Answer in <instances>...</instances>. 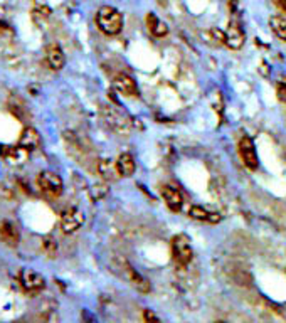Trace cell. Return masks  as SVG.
I'll use <instances>...</instances> for the list:
<instances>
[{
    "label": "cell",
    "mask_w": 286,
    "mask_h": 323,
    "mask_svg": "<svg viewBox=\"0 0 286 323\" xmlns=\"http://www.w3.org/2000/svg\"><path fill=\"white\" fill-rule=\"evenodd\" d=\"M37 186L45 195H49V197H59V195L62 194V189H64L61 177L57 174H54V172H51V170H44L39 174Z\"/></svg>",
    "instance_id": "obj_4"
},
{
    "label": "cell",
    "mask_w": 286,
    "mask_h": 323,
    "mask_svg": "<svg viewBox=\"0 0 286 323\" xmlns=\"http://www.w3.org/2000/svg\"><path fill=\"white\" fill-rule=\"evenodd\" d=\"M4 153V148H2V145H0V155H2Z\"/></svg>",
    "instance_id": "obj_29"
},
{
    "label": "cell",
    "mask_w": 286,
    "mask_h": 323,
    "mask_svg": "<svg viewBox=\"0 0 286 323\" xmlns=\"http://www.w3.org/2000/svg\"><path fill=\"white\" fill-rule=\"evenodd\" d=\"M19 285L29 295H37L45 288V280L42 274L32 269H22L19 273Z\"/></svg>",
    "instance_id": "obj_5"
},
{
    "label": "cell",
    "mask_w": 286,
    "mask_h": 323,
    "mask_svg": "<svg viewBox=\"0 0 286 323\" xmlns=\"http://www.w3.org/2000/svg\"><path fill=\"white\" fill-rule=\"evenodd\" d=\"M160 194H162V199L165 200V204L172 212H180L182 205H184V197L179 192V189L172 187V186H163L160 189Z\"/></svg>",
    "instance_id": "obj_11"
},
{
    "label": "cell",
    "mask_w": 286,
    "mask_h": 323,
    "mask_svg": "<svg viewBox=\"0 0 286 323\" xmlns=\"http://www.w3.org/2000/svg\"><path fill=\"white\" fill-rule=\"evenodd\" d=\"M270 27L279 40L286 42V19L279 15H273L270 19Z\"/></svg>",
    "instance_id": "obj_20"
},
{
    "label": "cell",
    "mask_w": 286,
    "mask_h": 323,
    "mask_svg": "<svg viewBox=\"0 0 286 323\" xmlns=\"http://www.w3.org/2000/svg\"><path fill=\"white\" fill-rule=\"evenodd\" d=\"M0 239L10 247L19 246L20 242V233L14 222L10 221H2L0 222Z\"/></svg>",
    "instance_id": "obj_12"
},
{
    "label": "cell",
    "mask_w": 286,
    "mask_h": 323,
    "mask_svg": "<svg viewBox=\"0 0 286 323\" xmlns=\"http://www.w3.org/2000/svg\"><path fill=\"white\" fill-rule=\"evenodd\" d=\"M37 15H41L44 17V19H47V17L51 15V9L49 7H45V5H39V7H36V10H34Z\"/></svg>",
    "instance_id": "obj_25"
},
{
    "label": "cell",
    "mask_w": 286,
    "mask_h": 323,
    "mask_svg": "<svg viewBox=\"0 0 286 323\" xmlns=\"http://www.w3.org/2000/svg\"><path fill=\"white\" fill-rule=\"evenodd\" d=\"M113 86L114 89L123 96H130V98L138 96V86H136L135 79L128 76V74H123V73L116 74L113 79Z\"/></svg>",
    "instance_id": "obj_9"
},
{
    "label": "cell",
    "mask_w": 286,
    "mask_h": 323,
    "mask_svg": "<svg viewBox=\"0 0 286 323\" xmlns=\"http://www.w3.org/2000/svg\"><path fill=\"white\" fill-rule=\"evenodd\" d=\"M101 117L105 120V123L110 126L113 131H116L120 135H128L131 130V121L125 113L120 111L114 106H103L101 108Z\"/></svg>",
    "instance_id": "obj_3"
},
{
    "label": "cell",
    "mask_w": 286,
    "mask_h": 323,
    "mask_svg": "<svg viewBox=\"0 0 286 323\" xmlns=\"http://www.w3.org/2000/svg\"><path fill=\"white\" fill-rule=\"evenodd\" d=\"M276 2H278L279 7H281V9L284 10V12H286V0H276Z\"/></svg>",
    "instance_id": "obj_28"
},
{
    "label": "cell",
    "mask_w": 286,
    "mask_h": 323,
    "mask_svg": "<svg viewBox=\"0 0 286 323\" xmlns=\"http://www.w3.org/2000/svg\"><path fill=\"white\" fill-rule=\"evenodd\" d=\"M147 27H148V31H150L155 37H165L169 34L167 24H165L163 20H160L153 12H150V14L147 15Z\"/></svg>",
    "instance_id": "obj_19"
},
{
    "label": "cell",
    "mask_w": 286,
    "mask_h": 323,
    "mask_svg": "<svg viewBox=\"0 0 286 323\" xmlns=\"http://www.w3.org/2000/svg\"><path fill=\"white\" fill-rule=\"evenodd\" d=\"M96 26L106 36H116L123 29V15L114 7L103 5L96 12Z\"/></svg>",
    "instance_id": "obj_1"
},
{
    "label": "cell",
    "mask_w": 286,
    "mask_h": 323,
    "mask_svg": "<svg viewBox=\"0 0 286 323\" xmlns=\"http://www.w3.org/2000/svg\"><path fill=\"white\" fill-rule=\"evenodd\" d=\"M172 256L179 268H187L192 263L194 251L190 246V239L185 234H177L172 238Z\"/></svg>",
    "instance_id": "obj_2"
},
{
    "label": "cell",
    "mask_w": 286,
    "mask_h": 323,
    "mask_svg": "<svg viewBox=\"0 0 286 323\" xmlns=\"http://www.w3.org/2000/svg\"><path fill=\"white\" fill-rule=\"evenodd\" d=\"M5 158L10 165H24L29 160V155H31V150H27L26 147L17 145V147H10L4 152Z\"/></svg>",
    "instance_id": "obj_14"
},
{
    "label": "cell",
    "mask_w": 286,
    "mask_h": 323,
    "mask_svg": "<svg viewBox=\"0 0 286 323\" xmlns=\"http://www.w3.org/2000/svg\"><path fill=\"white\" fill-rule=\"evenodd\" d=\"M278 98L281 100L283 103H286V83L283 84H278Z\"/></svg>",
    "instance_id": "obj_26"
},
{
    "label": "cell",
    "mask_w": 286,
    "mask_h": 323,
    "mask_svg": "<svg viewBox=\"0 0 286 323\" xmlns=\"http://www.w3.org/2000/svg\"><path fill=\"white\" fill-rule=\"evenodd\" d=\"M210 36H212V40L219 44H226V31H221V29L212 27L210 29Z\"/></svg>",
    "instance_id": "obj_24"
},
{
    "label": "cell",
    "mask_w": 286,
    "mask_h": 323,
    "mask_svg": "<svg viewBox=\"0 0 286 323\" xmlns=\"http://www.w3.org/2000/svg\"><path fill=\"white\" fill-rule=\"evenodd\" d=\"M143 320H145V321H150V320L158 321V316L155 313H152L150 310H145V311H143Z\"/></svg>",
    "instance_id": "obj_27"
},
{
    "label": "cell",
    "mask_w": 286,
    "mask_h": 323,
    "mask_svg": "<svg viewBox=\"0 0 286 323\" xmlns=\"http://www.w3.org/2000/svg\"><path fill=\"white\" fill-rule=\"evenodd\" d=\"M0 197L5 199V200H14L15 199V192L14 189L9 186V183L2 182L0 183Z\"/></svg>",
    "instance_id": "obj_23"
},
{
    "label": "cell",
    "mask_w": 286,
    "mask_h": 323,
    "mask_svg": "<svg viewBox=\"0 0 286 323\" xmlns=\"http://www.w3.org/2000/svg\"><path fill=\"white\" fill-rule=\"evenodd\" d=\"M42 247H44L45 255L51 258H54L57 255V241L53 238V236H45L42 239Z\"/></svg>",
    "instance_id": "obj_22"
},
{
    "label": "cell",
    "mask_w": 286,
    "mask_h": 323,
    "mask_svg": "<svg viewBox=\"0 0 286 323\" xmlns=\"http://www.w3.org/2000/svg\"><path fill=\"white\" fill-rule=\"evenodd\" d=\"M84 224V214L78 207H69L61 216V229L64 234H73Z\"/></svg>",
    "instance_id": "obj_7"
},
{
    "label": "cell",
    "mask_w": 286,
    "mask_h": 323,
    "mask_svg": "<svg viewBox=\"0 0 286 323\" xmlns=\"http://www.w3.org/2000/svg\"><path fill=\"white\" fill-rule=\"evenodd\" d=\"M45 59H47L49 67L54 69V71H59V69H62L66 64L64 53H62V49L57 44L47 45V49H45Z\"/></svg>",
    "instance_id": "obj_13"
},
{
    "label": "cell",
    "mask_w": 286,
    "mask_h": 323,
    "mask_svg": "<svg viewBox=\"0 0 286 323\" xmlns=\"http://www.w3.org/2000/svg\"><path fill=\"white\" fill-rule=\"evenodd\" d=\"M237 150H239V155H241L243 164L248 167L249 170H256L257 167H259V158H257L253 138L248 136V135L241 136L239 145H237Z\"/></svg>",
    "instance_id": "obj_6"
},
{
    "label": "cell",
    "mask_w": 286,
    "mask_h": 323,
    "mask_svg": "<svg viewBox=\"0 0 286 323\" xmlns=\"http://www.w3.org/2000/svg\"><path fill=\"white\" fill-rule=\"evenodd\" d=\"M89 195L93 200H101L108 195V186L106 183H96L89 189Z\"/></svg>",
    "instance_id": "obj_21"
},
{
    "label": "cell",
    "mask_w": 286,
    "mask_h": 323,
    "mask_svg": "<svg viewBox=\"0 0 286 323\" xmlns=\"http://www.w3.org/2000/svg\"><path fill=\"white\" fill-rule=\"evenodd\" d=\"M118 268L122 269V274H123L125 278H127L138 291H141V293H148V291L152 290L150 281H148L147 278H143V276H141L136 269L131 268V264L127 261V259H122V261H120V264H118Z\"/></svg>",
    "instance_id": "obj_8"
},
{
    "label": "cell",
    "mask_w": 286,
    "mask_h": 323,
    "mask_svg": "<svg viewBox=\"0 0 286 323\" xmlns=\"http://www.w3.org/2000/svg\"><path fill=\"white\" fill-rule=\"evenodd\" d=\"M246 42V34L243 31V27L237 24V22H229V26L226 29V45L229 49H241Z\"/></svg>",
    "instance_id": "obj_10"
},
{
    "label": "cell",
    "mask_w": 286,
    "mask_h": 323,
    "mask_svg": "<svg viewBox=\"0 0 286 323\" xmlns=\"http://www.w3.org/2000/svg\"><path fill=\"white\" fill-rule=\"evenodd\" d=\"M19 145L26 147L27 150H37L41 147V135H39V131L36 128H32V126H27L24 128L20 135V140H19Z\"/></svg>",
    "instance_id": "obj_17"
},
{
    "label": "cell",
    "mask_w": 286,
    "mask_h": 323,
    "mask_svg": "<svg viewBox=\"0 0 286 323\" xmlns=\"http://www.w3.org/2000/svg\"><path fill=\"white\" fill-rule=\"evenodd\" d=\"M188 216L192 219H197V221L209 222V224H217V222H221V219H222L219 212H210L200 205H192L190 209H188Z\"/></svg>",
    "instance_id": "obj_15"
},
{
    "label": "cell",
    "mask_w": 286,
    "mask_h": 323,
    "mask_svg": "<svg viewBox=\"0 0 286 323\" xmlns=\"http://www.w3.org/2000/svg\"><path fill=\"white\" fill-rule=\"evenodd\" d=\"M114 164H116V170H118L120 177H131L135 174L136 164H135V158L131 153H122Z\"/></svg>",
    "instance_id": "obj_16"
},
{
    "label": "cell",
    "mask_w": 286,
    "mask_h": 323,
    "mask_svg": "<svg viewBox=\"0 0 286 323\" xmlns=\"http://www.w3.org/2000/svg\"><path fill=\"white\" fill-rule=\"evenodd\" d=\"M96 172H98L103 180H114L116 177H120L118 170H116V164H113L111 160H106V158L98 160V164H96Z\"/></svg>",
    "instance_id": "obj_18"
}]
</instances>
